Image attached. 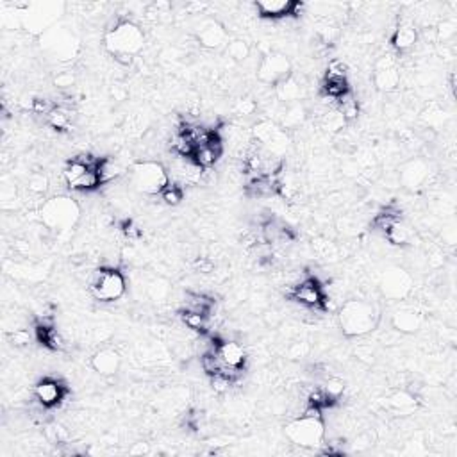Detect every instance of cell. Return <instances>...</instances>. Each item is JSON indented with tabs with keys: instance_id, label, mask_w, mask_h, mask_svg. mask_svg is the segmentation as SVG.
<instances>
[{
	"instance_id": "cell-1",
	"label": "cell",
	"mask_w": 457,
	"mask_h": 457,
	"mask_svg": "<svg viewBox=\"0 0 457 457\" xmlns=\"http://www.w3.org/2000/svg\"><path fill=\"white\" fill-rule=\"evenodd\" d=\"M339 328L346 338H363L378 327L381 311L373 302L350 298L341 306L338 314Z\"/></svg>"
},
{
	"instance_id": "cell-2",
	"label": "cell",
	"mask_w": 457,
	"mask_h": 457,
	"mask_svg": "<svg viewBox=\"0 0 457 457\" xmlns=\"http://www.w3.org/2000/svg\"><path fill=\"white\" fill-rule=\"evenodd\" d=\"M104 46L111 56L134 57L145 46V32L131 20H120L106 32Z\"/></svg>"
},
{
	"instance_id": "cell-3",
	"label": "cell",
	"mask_w": 457,
	"mask_h": 457,
	"mask_svg": "<svg viewBox=\"0 0 457 457\" xmlns=\"http://www.w3.org/2000/svg\"><path fill=\"white\" fill-rule=\"evenodd\" d=\"M39 218L50 231L66 232L77 225L79 218H81V206L70 196H52L41 204Z\"/></svg>"
},
{
	"instance_id": "cell-4",
	"label": "cell",
	"mask_w": 457,
	"mask_h": 457,
	"mask_svg": "<svg viewBox=\"0 0 457 457\" xmlns=\"http://www.w3.org/2000/svg\"><path fill=\"white\" fill-rule=\"evenodd\" d=\"M284 434L289 443L300 446V448H318L325 441L323 416L300 414V418H295L286 425Z\"/></svg>"
},
{
	"instance_id": "cell-5",
	"label": "cell",
	"mask_w": 457,
	"mask_h": 457,
	"mask_svg": "<svg viewBox=\"0 0 457 457\" xmlns=\"http://www.w3.org/2000/svg\"><path fill=\"white\" fill-rule=\"evenodd\" d=\"M129 177H131V184L138 189L143 195H161L164 188L170 182V174L166 171V168L163 166L157 161H136L131 164V171H129Z\"/></svg>"
},
{
	"instance_id": "cell-6",
	"label": "cell",
	"mask_w": 457,
	"mask_h": 457,
	"mask_svg": "<svg viewBox=\"0 0 457 457\" xmlns=\"http://www.w3.org/2000/svg\"><path fill=\"white\" fill-rule=\"evenodd\" d=\"M413 275L400 264L386 266V270L381 273V278H378V291L386 300H393V302L406 300L413 293Z\"/></svg>"
},
{
	"instance_id": "cell-7",
	"label": "cell",
	"mask_w": 457,
	"mask_h": 457,
	"mask_svg": "<svg viewBox=\"0 0 457 457\" xmlns=\"http://www.w3.org/2000/svg\"><path fill=\"white\" fill-rule=\"evenodd\" d=\"M91 293L100 302H116L127 293V278L118 268H100L91 281Z\"/></svg>"
},
{
	"instance_id": "cell-8",
	"label": "cell",
	"mask_w": 457,
	"mask_h": 457,
	"mask_svg": "<svg viewBox=\"0 0 457 457\" xmlns=\"http://www.w3.org/2000/svg\"><path fill=\"white\" fill-rule=\"evenodd\" d=\"M291 75V59H289L284 52H278V50H270V52L264 54L259 59V64H257L256 70L257 81L263 82V84L266 86H271V88L281 84L282 81L289 79Z\"/></svg>"
},
{
	"instance_id": "cell-9",
	"label": "cell",
	"mask_w": 457,
	"mask_h": 457,
	"mask_svg": "<svg viewBox=\"0 0 457 457\" xmlns=\"http://www.w3.org/2000/svg\"><path fill=\"white\" fill-rule=\"evenodd\" d=\"M64 11V4L61 2H39V4H29L27 9L24 11L25 14V27L27 31L34 32V34H45L49 29L54 27L57 20L61 18Z\"/></svg>"
},
{
	"instance_id": "cell-10",
	"label": "cell",
	"mask_w": 457,
	"mask_h": 457,
	"mask_svg": "<svg viewBox=\"0 0 457 457\" xmlns=\"http://www.w3.org/2000/svg\"><path fill=\"white\" fill-rule=\"evenodd\" d=\"M195 38L202 49L220 52L231 41V32L216 18H202L195 29Z\"/></svg>"
},
{
	"instance_id": "cell-11",
	"label": "cell",
	"mask_w": 457,
	"mask_h": 457,
	"mask_svg": "<svg viewBox=\"0 0 457 457\" xmlns=\"http://www.w3.org/2000/svg\"><path fill=\"white\" fill-rule=\"evenodd\" d=\"M289 296L307 309L321 311L327 306V295H325L323 286L314 277L300 278L296 284L291 286Z\"/></svg>"
},
{
	"instance_id": "cell-12",
	"label": "cell",
	"mask_w": 457,
	"mask_h": 457,
	"mask_svg": "<svg viewBox=\"0 0 457 457\" xmlns=\"http://www.w3.org/2000/svg\"><path fill=\"white\" fill-rule=\"evenodd\" d=\"M77 38L66 27L54 25L41 36V46L59 59H70L77 52Z\"/></svg>"
},
{
	"instance_id": "cell-13",
	"label": "cell",
	"mask_w": 457,
	"mask_h": 457,
	"mask_svg": "<svg viewBox=\"0 0 457 457\" xmlns=\"http://www.w3.org/2000/svg\"><path fill=\"white\" fill-rule=\"evenodd\" d=\"M431 179V164L423 157H411L398 168V182L409 191L425 188Z\"/></svg>"
},
{
	"instance_id": "cell-14",
	"label": "cell",
	"mask_w": 457,
	"mask_h": 457,
	"mask_svg": "<svg viewBox=\"0 0 457 457\" xmlns=\"http://www.w3.org/2000/svg\"><path fill=\"white\" fill-rule=\"evenodd\" d=\"M373 84L378 91L391 93L400 84V68L391 54L378 57L373 64Z\"/></svg>"
},
{
	"instance_id": "cell-15",
	"label": "cell",
	"mask_w": 457,
	"mask_h": 457,
	"mask_svg": "<svg viewBox=\"0 0 457 457\" xmlns=\"http://www.w3.org/2000/svg\"><path fill=\"white\" fill-rule=\"evenodd\" d=\"M68 388L63 381L54 377H43L36 382L34 386V398L38 403L45 409H52V407L59 406L66 396Z\"/></svg>"
},
{
	"instance_id": "cell-16",
	"label": "cell",
	"mask_w": 457,
	"mask_h": 457,
	"mask_svg": "<svg viewBox=\"0 0 457 457\" xmlns=\"http://www.w3.org/2000/svg\"><path fill=\"white\" fill-rule=\"evenodd\" d=\"M423 323L425 314L416 306H402L393 311L391 314V327L400 334H416V332L421 331Z\"/></svg>"
},
{
	"instance_id": "cell-17",
	"label": "cell",
	"mask_w": 457,
	"mask_h": 457,
	"mask_svg": "<svg viewBox=\"0 0 457 457\" xmlns=\"http://www.w3.org/2000/svg\"><path fill=\"white\" fill-rule=\"evenodd\" d=\"M216 353L220 357L221 364L225 366V370L232 371V373H239L245 368L246 352L239 341H234V339L218 341Z\"/></svg>"
},
{
	"instance_id": "cell-18",
	"label": "cell",
	"mask_w": 457,
	"mask_h": 457,
	"mask_svg": "<svg viewBox=\"0 0 457 457\" xmlns=\"http://www.w3.org/2000/svg\"><path fill=\"white\" fill-rule=\"evenodd\" d=\"M302 7V4L293 0H257L253 4V9L264 20H282L296 14V11Z\"/></svg>"
},
{
	"instance_id": "cell-19",
	"label": "cell",
	"mask_w": 457,
	"mask_h": 457,
	"mask_svg": "<svg viewBox=\"0 0 457 457\" xmlns=\"http://www.w3.org/2000/svg\"><path fill=\"white\" fill-rule=\"evenodd\" d=\"M89 364H91L93 371L99 373L100 377L111 378L120 371L121 368V356L118 350L111 348V346H104V348H99L89 359Z\"/></svg>"
},
{
	"instance_id": "cell-20",
	"label": "cell",
	"mask_w": 457,
	"mask_h": 457,
	"mask_svg": "<svg viewBox=\"0 0 457 457\" xmlns=\"http://www.w3.org/2000/svg\"><path fill=\"white\" fill-rule=\"evenodd\" d=\"M221 152H224V141H221L220 136L214 132L211 141H207L206 145L195 146V152H193L191 159L195 161L202 170H209L211 166H214V164L218 163Z\"/></svg>"
},
{
	"instance_id": "cell-21",
	"label": "cell",
	"mask_w": 457,
	"mask_h": 457,
	"mask_svg": "<svg viewBox=\"0 0 457 457\" xmlns=\"http://www.w3.org/2000/svg\"><path fill=\"white\" fill-rule=\"evenodd\" d=\"M275 96L281 104L288 106V104H295V102H302L303 96H306V86L295 77V74L289 79L282 81L281 84L275 86Z\"/></svg>"
},
{
	"instance_id": "cell-22",
	"label": "cell",
	"mask_w": 457,
	"mask_h": 457,
	"mask_svg": "<svg viewBox=\"0 0 457 457\" xmlns=\"http://www.w3.org/2000/svg\"><path fill=\"white\" fill-rule=\"evenodd\" d=\"M307 114L309 113H307V107L303 102L288 104V106L282 107L277 125L281 129H284V131H288V129H298L307 120Z\"/></svg>"
},
{
	"instance_id": "cell-23",
	"label": "cell",
	"mask_w": 457,
	"mask_h": 457,
	"mask_svg": "<svg viewBox=\"0 0 457 457\" xmlns=\"http://www.w3.org/2000/svg\"><path fill=\"white\" fill-rule=\"evenodd\" d=\"M418 43V31L413 24H402L395 29L391 36V46L395 52L406 54Z\"/></svg>"
},
{
	"instance_id": "cell-24",
	"label": "cell",
	"mask_w": 457,
	"mask_h": 457,
	"mask_svg": "<svg viewBox=\"0 0 457 457\" xmlns=\"http://www.w3.org/2000/svg\"><path fill=\"white\" fill-rule=\"evenodd\" d=\"M388 406L389 409L396 411V413L407 414L411 413V411L416 409L418 400L416 396L411 391H407V389H396V391H393L391 395L388 396Z\"/></svg>"
},
{
	"instance_id": "cell-25",
	"label": "cell",
	"mask_w": 457,
	"mask_h": 457,
	"mask_svg": "<svg viewBox=\"0 0 457 457\" xmlns=\"http://www.w3.org/2000/svg\"><path fill=\"white\" fill-rule=\"evenodd\" d=\"M323 89L325 96L332 100H338L339 96H343L345 93L350 91V84H348V77H336V75H327L325 74L323 79Z\"/></svg>"
},
{
	"instance_id": "cell-26",
	"label": "cell",
	"mask_w": 457,
	"mask_h": 457,
	"mask_svg": "<svg viewBox=\"0 0 457 457\" xmlns=\"http://www.w3.org/2000/svg\"><path fill=\"white\" fill-rule=\"evenodd\" d=\"M384 238L388 239L391 245L395 246H406V245H411V239H413V232H411V228L407 227L406 224H403L402 220L395 221V224L391 225V227L388 228V231L384 232Z\"/></svg>"
},
{
	"instance_id": "cell-27",
	"label": "cell",
	"mask_w": 457,
	"mask_h": 457,
	"mask_svg": "<svg viewBox=\"0 0 457 457\" xmlns=\"http://www.w3.org/2000/svg\"><path fill=\"white\" fill-rule=\"evenodd\" d=\"M225 54L228 56V59L232 61V63H245L246 59L250 57V54H252V46L248 45V41L243 38H231V41H228V45L225 46Z\"/></svg>"
},
{
	"instance_id": "cell-28",
	"label": "cell",
	"mask_w": 457,
	"mask_h": 457,
	"mask_svg": "<svg viewBox=\"0 0 457 457\" xmlns=\"http://www.w3.org/2000/svg\"><path fill=\"white\" fill-rule=\"evenodd\" d=\"M338 111L343 118H345L346 124L356 120L359 116V100L356 99L353 91L350 89L348 93H345L343 96L338 99Z\"/></svg>"
},
{
	"instance_id": "cell-29",
	"label": "cell",
	"mask_w": 457,
	"mask_h": 457,
	"mask_svg": "<svg viewBox=\"0 0 457 457\" xmlns=\"http://www.w3.org/2000/svg\"><path fill=\"white\" fill-rule=\"evenodd\" d=\"M181 318L182 321H184L186 327L196 332H206V328L209 327V320H211V316H207V314L196 313V311H191V309H184V307H182L181 311Z\"/></svg>"
},
{
	"instance_id": "cell-30",
	"label": "cell",
	"mask_w": 457,
	"mask_h": 457,
	"mask_svg": "<svg viewBox=\"0 0 457 457\" xmlns=\"http://www.w3.org/2000/svg\"><path fill=\"white\" fill-rule=\"evenodd\" d=\"M96 170H99L100 179H102V184H107V182L114 181V179H118L124 174V168H121L114 159H109V157L100 159L99 164H96Z\"/></svg>"
},
{
	"instance_id": "cell-31",
	"label": "cell",
	"mask_w": 457,
	"mask_h": 457,
	"mask_svg": "<svg viewBox=\"0 0 457 457\" xmlns=\"http://www.w3.org/2000/svg\"><path fill=\"white\" fill-rule=\"evenodd\" d=\"M99 186H102V179H100L99 175V170L95 168H91V170L88 171V174L84 175V177L79 179L77 182H75L74 186H71L70 189H75V191H93V189H96Z\"/></svg>"
},
{
	"instance_id": "cell-32",
	"label": "cell",
	"mask_w": 457,
	"mask_h": 457,
	"mask_svg": "<svg viewBox=\"0 0 457 457\" xmlns=\"http://www.w3.org/2000/svg\"><path fill=\"white\" fill-rule=\"evenodd\" d=\"M320 124H321V129H323L325 132H331V134H334V132H339L343 127H345L346 121H345V118L339 114V111L334 109V111H327V113L321 116Z\"/></svg>"
},
{
	"instance_id": "cell-33",
	"label": "cell",
	"mask_w": 457,
	"mask_h": 457,
	"mask_svg": "<svg viewBox=\"0 0 457 457\" xmlns=\"http://www.w3.org/2000/svg\"><path fill=\"white\" fill-rule=\"evenodd\" d=\"M457 32V21L456 18H443L438 24V29H436V36H438L439 43H448L456 38Z\"/></svg>"
},
{
	"instance_id": "cell-34",
	"label": "cell",
	"mask_w": 457,
	"mask_h": 457,
	"mask_svg": "<svg viewBox=\"0 0 457 457\" xmlns=\"http://www.w3.org/2000/svg\"><path fill=\"white\" fill-rule=\"evenodd\" d=\"M159 196L164 204H168V206H179V204L182 202V199H184V189H182L181 184L170 181L166 188L161 191Z\"/></svg>"
},
{
	"instance_id": "cell-35",
	"label": "cell",
	"mask_w": 457,
	"mask_h": 457,
	"mask_svg": "<svg viewBox=\"0 0 457 457\" xmlns=\"http://www.w3.org/2000/svg\"><path fill=\"white\" fill-rule=\"evenodd\" d=\"M46 124L52 129H56V131H64V129L70 125V114H68V111L56 107V109L46 116Z\"/></svg>"
},
{
	"instance_id": "cell-36",
	"label": "cell",
	"mask_w": 457,
	"mask_h": 457,
	"mask_svg": "<svg viewBox=\"0 0 457 457\" xmlns=\"http://www.w3.org/2000/svg\"><path fill=\"white\" fill-rule=\"evenodd\" d=\"M321 389L327 393V396L332 402H336V400L341 398L343 391H345V382L338 377H328L327 381L323 382V386H321Z\"/></svg>"
},
{
	"instance_id": "cell-37",
	"label": "cell",
	"mask_w": 457,
	"mask_h": 457,
	"mask_svg": "<svg viewBox=\"0 0 457 457\" xmlns=\"http://www.w3.org/2000/svg\"><path fill=\"white\" fill-rule=\"evenodd\" d=\"M31 109L32 113L36 114H43V116H49L54 109H56V104L52 100L45 99V96H36L31 104Z\"/></svg>"
},
{
	"instance_id": "cell-38",
	"label": "cell",
	"mask_w": 457,
	"mask_h": 457,
	"mask_svg": "<svg viewBox=\"0 0 457 457\" xmlns=\"http://www.w3.org/2000/svg\"><path fill=\"white\" fill-rule=\"evenodd\" d=\"M27 188L29 191L34 193V195H43V193H46V189H49V179H46L45 175L39 174L32 175L27 182Z\"/></svg>"
},
{
	"instance_id": "cell-39",
	"label": "cell",
	"mask_w": 457,
	"mask_h": 457,
	"mask_svg": "<svg viewBox=\"0 0 457 457\" xmlns=\"http://www.w3.org/2000/svg\"><path fill=\"white\" fill-rule=\"evenodd\" d=\"M256 109H257L256 100L250 99V96H245V99H239L238 102H236V106H234L236 114H239V116H250V114L256 113Z\"/></svg>"
},
{
	"instance_id": "cell-40",
	"label": "cell",
	"mask_w": 457,
	"mask_h": 457,
	"mask_svg": "<svg viewBox=\"0 0 457 457\" xmlns=\"http://www.w3.org/2000/svg\"><path fill=\"white\" fill-rule=\"evenodd\" d=\"M309 353V343L307 341H296L291 343V346L288 348L289 359H302L303 356Z\"/></svg>"
},
{
	"instance_id": "cell-41",
	"label": "cell",
	"mask_w": 457,
	"mask_h": 457,
	"mask_svg": "<svg viewBox=\"0 0 457 457\" xmlns=\"http://www.w3.org/2000/svg\"><path fill=\"white\" fill-rule=\"evenodd\" d=\"M75 84V75L71 71H59V74L54 77V86L61 89H68Z\"/></svg>"
},
{
	"instance_id": "cell-42",
	"label": "cell",
	"mask_w": 457,
	"mask_h": 457,
	"mask_svg": "<svg viewBox=\"0 0 457 457\" xmlns=\"http://www.w3.org/2000/svg\"><path fill=\"white\" fill-rule=\"evenodd\" d=\"M9 339L13 341L14 346H25L31 343L32 338L25 328H14V331L9 334Z\"/></svg>"
},
{
	"instance_id": "cell-43",
	"label": "cell",
	"mask_w": 457,
	"mask_h": 457,
	"mask_svg": "<svg viewBox=\"0 0 457 457\" xmlns=\"http://www.w3.org/2000/svg\"><path fill=\"white\" fill-rule=\"evenodd\" d=\"M149 452H150L149 443H134V446L129 450V453H132V456H143V453H149Z\"/></svg>"
}]
</instances>
